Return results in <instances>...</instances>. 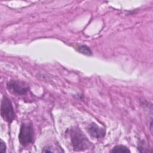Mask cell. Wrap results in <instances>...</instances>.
I'll use <instances>...</instances> for the list:
<instances>
[{
  "instance_id": "5",
  "label": "cell",
  "mask_w": 153,
  "mask_h": 153,
  "mask_svg": "<svg viewBox=\"0 0 153 153\" xmlns=\"http://www.w3.org/2000/svg\"><path fill=\"white\" fill-rule=\"evenodd\" d=\"M87 130L88 133L93 137L97 138V139L103 137L106 133L105 130L103 128L99 127L95 123H92L91 124H90L88 126Z\"/></svg>"
},
{
  "instance_id": "8",
  "label": "cell",
  "mask_w": 153,
  "mask_h": 153,
  "mask_svg": "<svg viewBox=\"0 0 153 153\" xmlns=\"http://www.w3.org/2000/svg\"><path fill=\"white\" fill-rule=\"evenodd\" d=\"M6 151V145L5 144V142L1 139L0 142V152H5Z\"/></svg>"
},
{
  "instance_id": "4",
  "label": "cell",
  "mask_w": 153,
  "mask_h": 153,
  "mask_svg": "<svg viewBox=\"0 0 153 153\" xmlns=\"http://www.w3.org/2000/svg\"><path fill=\"white\" fill-rule=\"evenodd\" d=\"M7 88L13 93L24 95L29 91V85L22 81L10 80L7 84Z\"/></svg>"
},
{
  "instance_id": "7",
  "label": "cell",
  "mask_w": 153,
  "mask_h": 153,
  "mask_svg": "<svg viewBox=\"0 0 153 153\" xmlns=\"http://www.w3.org/2000/svg\"><path fill=\"white\" fill-rule=\"evenodd\" d=\"M111 152H117V153H119V152L129 153V152H130V151L126 146L122 145H120L115 146L112 148V149L111 151Z\"/></svg>"
},
{
  "instance_id": "3",
  "label": "cell",
  "mask_w": 153,
  "mask_h": 153,
  "mask_svg": "<svg viewBox=\"0 0 153 153\" xmlns=\"http://www.w3.org/2000/svg\"><path fill=\"white\" fill-rule=\"evenodd\" d=\"M1 115L4 121L9 123L15 119V113L12 103L7 96H4L1 101Z\"/></svg>"
},
{
  "instance_id": "2",
  "label": "cell",
  "mask_w": 153,
  "mask_h": 153,
  "mask_svg": "<svg viewBox=\"0 0 153 153\" xmlns=\"http://www.w3.org/2000/svg\"><path fill=\"white\" fill-rule=\"evenodd\" d=\"M34 131L32 123H23L21 125L19 140L20 144L23 146H27L33 142Z\"/></svg>"
},
{
  "instance_id": "6",
  "label": "cell",
  "mask_w": 153,
  "mask_h": 153,
  "mask_svg": "<svg viewBox=\"0 0 153 153\" xmlns=\"http://www.w3.org/2000/svg\"><path fill=\"white\" fill-rule=\"evenodd\" d=\"M76 50L79 52L80 53H82L84 55L87 56H91L92 54V51L91 49L85 45H81L76 47Z\"/></svg>"
},
{
  "instance_id": "1",
  "label": "cell",
  "mask_w": 153,
  "mask_h": 153,
  "mask_svg": "<svg viewBox=\"0 0 153 153\" xmlns=\"http://www.w3.org/2000/svg\"><path fill=\"white\" fill-rule=\"evenodd\" d=\"M71 142L75 151H84L88 148L90 142L80 129L74 127L70 130Z\"/></svg>"
}]
</instances>
